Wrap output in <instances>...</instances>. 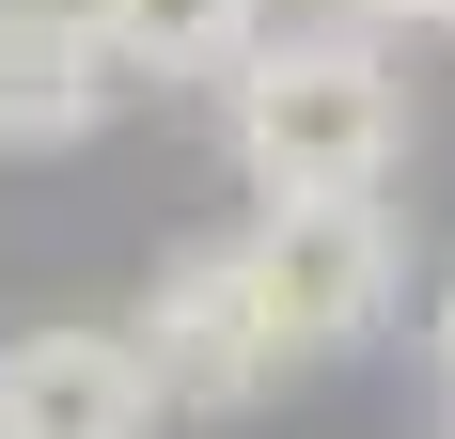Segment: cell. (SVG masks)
Returning <instances> with one entry per match:
<instances>
[{"label":"cell","instance_id":"8992f818","mask_svg":"<svg viewBox=\"0 0 455 439\" xmlns=\"http://www.w3.org/2000/svg\"><path fill=\"white\" fill-rule=\"evenodd\" d=\"M126 94H220L267 47V0H79Z\"/></svg>","mask_w":455,"mask_h":439},{"label":"cell","instance_id":"52a82bcc","mask_svg":"<svg viewBox=\"0 0 455 439\" xmlns=\"http://www.w3.org/2000/svg\"><path fill=\"white\" fill-rule=\"evenodd\" d=\"M299 16H315V32H377V47H393V32H440V0H299Z\"/></svg>","mask_w":455,"mask_h":439},{"label":"cell","instance_id":"3957f363","mask_svg":"<svg viewBox=\"0 0 455 439\" xmlns=\"http://www.w3.org/2000/svg\"><path fill=\"white\" fill-rule=\"evenodd\" d=\"M141 377H157V408H188V424H235V408L283 377V346H267V314H251V267H235V235H204V251H173V267H157Z\"/></svg>","mask_w":455,"mask_h":439},{"label":"cell","instance_id":"9c48e42d","mask_svg":"<svg viewBox=\"0 0 455 439\" xmlns=\"http://www.w3.org/2000/svg\"><path fill=\"white\" fill-rule=\"evenodd\" d=\"M440 32H455V0H440Z\"/></svg>","mask_w":455,"mask_h":439},{"label":"cell","instance_id":"5b68a950","mask_svg":"<svg viewBox=\"0 0 455 439\" xmlns=\"http://www.w3.org/2000/svg\"><path fill=\"white\" fill-rule=\"evenodd\" d=\"M110 110H126V79L79 0H0V157H79Z\"/></svg>","mask_w":455,"mask_h":439},{"label":"cell","instance_id":"ba28073f","mask_svg":"<svg viewBox=\"0 0 455 439\" xmlns=\"http://www.w3.org/2000/svg\"><path fill=\"white\" fill-rule=\"evenodd\" d=\"M424 361H440V408H455V283H440V314H424Z\"/></svg>","mask_w":455,"mask_h":439},{"label":"cell","instance_id":"7a4b0ae2","mask_svg":"<svg viewBox=\"0 0 455 439\" xmlns=\"http://www.w3.org/2000/svg\"><path fill=\"white\" fill-rule=\"evenodd\" d=\"M235 267H251V314H267L283 377L362 361L377 330H393V299H409V235H393V204H251Z\"/></svg>","mask_w":455,"mask_h":439},{"label":"cell","instance_id":"30bf717a","mask_svg":"<svg viewBox=\"0 0 455 439\" xmlns=\"http://www.w3.org/2000/svg\"><path fill=\"white\" fill-rule=\"evenodd\" d=\"M440 439H455V424H440Z\"/></svg>","mask_w":455,"mask_h":439},{"label":"cell","instance_id":"6da1fadb","mask_svg":"<svg viewBox=\"0 0 455 439\" xmlns=\"http://www.w3.org/2000/svg\"><path fill=\"white\" fill-rule=\"evenodd\" d=\"M220 141L251 204H377L393 157H409V79H393V47L377 32H267L251 63L220 79Z\"/></svg>","mask_w":455,"mask_h":439},{"label":"cell","instance_id":"277c9868","mask_svg":"<svg viewBox=\"0 0 455 439\" xmlns=\"http://www.w3.org/2000/svg\"><path fill=\"white\" fill-rule=\"evenodd\" d=\"M0 439H157L141 330H79V314L16 330L0 346Z\"/></svg>","mask_w":455,"mask_h":439}]
</instances>
